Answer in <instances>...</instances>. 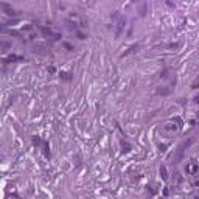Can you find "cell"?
I'll return each instance as SVG.
<instances>
[{"label":"cell","mask_w":199,"mask_h":199,"mask_svg":"<svg viewBox=\"0 0 199 199\" xmlns=\"http://www.w3.org/2000/svg\"><path fill=\"white\" fill-rule=\"evenodd\" d=\"M181 120L179 118H176V120H171V121H168L163 124V128H162V135H165L167 138H170L173 137L174 134H177L179 131H181Z\"/></svg>","instance_id":"cell-2"},{"label":"cell","mask_w":199,"mask_h":199,"mask_svg":"<svg viewBox=\"0 0 199 199\" xmlns=\"http://www.w3.org/2000/svg\"><path fill=\"white\" fill-rule=\"evenodd\" d=\"M20 36L28 42H36L37 41V31L33 25H25L20 30Z\"/></svg>","instance_id":"cell-3"},{"label":"cell","mask_w":199,"mask_h":199,"mask_svg":"<svg viewBox=\"0 0 199 199\" xmlns=\"http://www.w3.org/2000/svg\"><path fill=\"white\" fill-rule=\"evenodd\" d=\"M193 103H195L196 106H199V93H196V95L193 97Z\"/></svg>","instance_id":"cell-6"},{"label":"cell","mask_w":199,"mask_h":199,"mask_svg":"<svg viewBox=\"0 0 199 199\" xmlns=\"http://www.w3.org/2000/svg\"><path fill=\"white\" fill-rule=\"evenodd\" d=\"M159 173H160V177L163 179V181H168V171H167V167H165V165H162V167H160Z\"/></svg>","instance_id":"cell-5"},{"label":"cell","mask_w":199,"mask_h":199,"mask_svg":"<svg viewBox=\"0 0 199 199\" xmlns=\"http://www.w3.org/2000/svg\"><path fill=\"white\" fill-rule=\"evenodd\" d=\"M185 173L188 174V176H198L199 174V163L196 162V160H190L185 165Z\"/></svg>","instance_id":"cell-4"},{"label":"cell","mask_w":199,"mask_h":199,"mask_svg":"<svg viewBox=\"0 0 199 199\" xmlns=\"http://www.w3.org/2000/svg\"><path fill=\"white\" fill-rule=\"evenodd\" d=\"M160 81H162V84L159 86L157 92L160 93V95H168V93L173 90L174 84H176V76H174V73L170 68H167V70H163L160 73Z\"/></svg>","instance_id":"cell-1"},{"label":"cell","mask_w":199,"mask_h":199,"mask_svg":"<svg viewBox=\"0 0 199 199\" xmlns=\"http://www.w3.org/2000/svg\"><path fill=\"white\" fill-rule=\"evenodd\" d=\"M61 78H64V79H70L72 76H70V73H61Z\"/></svg>","instance_id":"cell-7"}]
</instances>
